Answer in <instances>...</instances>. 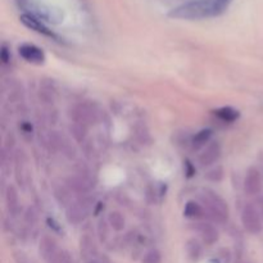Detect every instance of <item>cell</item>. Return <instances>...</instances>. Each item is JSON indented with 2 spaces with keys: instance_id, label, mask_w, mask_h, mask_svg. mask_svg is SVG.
<instances>
[{
  "instance_id": "6",
  "label": "cell",
  "mask_w": 263,
  "mask_h": 263,
  "mask_svg": "<svg viewBox=\"0 0 263 263\" xmlns=\"http://www.w3.org/2000/svg\"><path fill=\"white\" fill-rule=\"evenodd\" d=\"M18 53L26 62L32 64H43L45 62V54L39 46L33 44H22L18 48Z\"/></svg>"
},
{
  "instance_id": "8",
  "label": "cell",
  "mask_w": 263,
  "mask_h": 263,
  "mask_svg": "<svg viewBox=\"0 0 263 263\" xmlns=\"http://www.w3.org/2000/svg\"><path fill=\"white\" fill-rule=\"evenodd\" d=\"M21 22H22L26 27L30 28V30L36 31V32L41 33V35L46 36V37H54V39L57 37L55 33H54L53 31L49 30V28L46 27V26L44 25L39 18H36L35 15L30 14V13H25V14L21 15Z\"/></svg>"
},
{
  "instance_id": "11",
  "label": "cell",
  "mask_w": 263,
  "mask_h": 263,
  "mask_svg": "<svg viewBox=\"0 0 263 263\" xmlns=\"http://www.w3.org/2000/svg\"><path fill=\"white\" fill-rule=\"evenodd\" d=\"M197 231L199 233L200 238H202L203 243L205 246H213L218 241V238H220V234H218V230L211 223H198Z\"/></svg>"
},
{
  "instance_id": "22",
  "label": "cell",
  "mask_w": 263,
  "mask_h": 263,
  "mask_svg": "<svg viewBox=\"0 0 263 263\" xmlns=\"http://www.w3.org/2000/svg\"><path fill=\"white\" fill-rule=\"evenodd\" d=\"M86 131L87 127L84 125H80V123H73V126H71V133L73 135V138L76 139L77 141L82 143L86 138Z\"/></svg>"
},
{
  "instance_id": "4",
  "label": "cell",
  "mask_w": 263,
  "mask_h": 263,
  "mask_svg": "<svg viewBox=\"0 0 263 263\" xmlns=\"http://www.w3.org/2000/svg\"><path fill=\"white\" fill-rule=\"evenodd\" d=\"M92 202L89 198H84L73 202L67 208V220L71 223H81L87 217L91 208Z\"/></svg>"
},
{
  "instance_id": "23",
  "label": "cell",
  "mask_w": 263,
  "mask_h": 263,
  "mask_svg": "<svg viewBox=\"0 0 263 263\" xmlns=\"http://www.w3.org/2000/svg\"><path fill=\"white\" fill-rule=\"evenodd\" d=\"M141 263H162V254L158 249H151L144 254Z\"/></svg>"
},
{
  "instance_id": "2",
  "label": "cell",
  "mask_w": 263,
  "mask_h": 263,
  "mask_svg": "<svg viewBox=\"0 0 263 263\" xmlns=\"http://www.w3.org/2000/svg\"><path fill=\"white\" fill-rule=\"evenodd\" d=\"M202 204L204 207L205 213L208 217L212 218L213 221L218 223H222L228 220L229 217V207L228 203L213 190L204 189L200 194Z\"/></svg>"
},
{
  "instance_id": "3",
  "label": "cell",
  "mask_w": 263,
  "mask_h": 263,
  "mask_svg": "<svg viewBox=\"0 0 263 263\" xmlns=\"http://www.w3.org/2000/svg\"><path fill=\"white\" fill-rule=\"evenodd\" d=\"M241 223L249 234H259L263 229L262 215L253 204H247L241 212Z\"/></svg>"
},
{
  "instance_id": "10",
  "label": "cell",
  "mask_w": 263,
  "mask_h": 263,
  "mask_svg": "<svg viewBox=\"0 0 263 263\" xmlns=\"http://www.w3.org/2000/svg\"><path fill=\"white\" fill-rule=\"evenodd\" d=\"M221 157V145L215 141V143L210 144L203 149V152L199 156V162L202 166H211V164L216 163L218 158Z\"/></svg>"
},
{
  "instance_id": "21",
  "label": "cell",
  "mask_w": 263,
  "mask_h": 263,
  "mask_svg": "<svg viewBox=\"0 0 263 263\" xmlns=\"http://www.w3.org/2000/svg\"><path fill=\"white\" fill-rule=\"evenodd\" d=\"M71 190L68 186H61L59 189L54 190V195H55L57 200L61 203V205H66L67 208L72 204L71 202Z\"/></svg>"
},
{
  "instance_id": "19",
  "label": "cell",
  "mask_w": 263,
  "mask_h": 263,
  "mask_svg": "<svg viewBox=\"0 0 263 263\" xmlns=\"http://www.w3.org/2000/svg\"><path fill=\"white\" fill-rule=\"evenodd\" d=\"M125 217L122 213L113 211L108 215V225L113 229L115 231H122L125 229Z\"/></svg>"
},
{
  "instance_id": "17",
  "label": "cell",
  "mask_w": 263,
  "mask_h": 263,
  "mask_svg": "<svg viewBox=\"0 0 263 263\" xmlns=\"http://www.w3.org/2000/svg\"><path fill=\"white\" fill-rule=\"evenodd\" d=\"M215 116L217 118H220L223 122H235L239 117H240V113L238 109L233 107H221L218 109L213 110Z\"/></svg>"
},
{
  "instance_id": "29",
  "label": "cell",
  "mask_w": 263,
  "mask_h": 263,
  "mask_svg": "<svg viewBox=\"0 0 263 263\" xmlns=\"http://www.w3.org/2000/svg\"><path fill=\"white\" fill-rule=\"evenodd\" d=\"M184 163H185V164H184V167H185V174H186L187 177H192L193 175L195 174V170L193 168L192 163H190L189 161H185Z\"/></svg>"
},
{
  "instance_id": "16",
  "label": "cell",
  "mask_w": 263,
  "mask_h": 263,
  "mask_svg": "<svg viewBox=\"0 0 263 263\" xmlns=\"http://www.w3.org/2000/svg\"><path fill=\"white\" fill-rule=\"evenodd\" d=\"M14 171H15V180L18 184H25V176H26V157L23 152H17L14 157Z\"/></svg>"
},
{
  "instance_id": "7",
  "label": "cell",
  "mask_w": 263,
  "mask_h": 263,
  "mask_svg": "<svg viewBox=\"0 0 263 263\" xmlns=\"http://www.w3.org/2000/svg\"><path fill=\"white\" fill-rule=\"evenodd\" d=\"M262 189V177L256 167H251L247 171L246 179H244V190L247 194L256 195Z\"/></svg>"
},
{
  "instance_id": "9",
  "label": "cell",
  "mask_w": 263,
  "mask_h": 263,
  "mask_svg": "<svg viewBox=\"0 0 263 263\" xmlns=\"http://www.w3.org/2000/svg\"><path fill=\"white\" fill-rule=\"evenodd\" d=\"M39 252H40V256L43 257L44 261L46 263H51L54 257L59 252V247L53 238H50V236H43L40 240V244H39Z\"/></svg>"
},
{
  "instance_id": "13",
  "label": "cell",
  "mask_w": 263,
  "mask_h": 263,
  "mask_svg": "<svg viewBox=\"0 0 263 263\" xmlns=\"http://www.w3.org/2000/svg\"><path fill=\"white\" fill-rule=\"evenodd\" d=\"M5 203L7 208L12 216H17L20 211V198H18V192L13 185H9L5 192Z\"/></svg>"
},
{
  "instance_id": "12",
  "label": "cell",
  "mask_w": 263,
  "mask_h": 263,
  "mask_svg": "<svg viewBox=\"0 0 263 263\" xmlns=\"http://www.w3.org/2000/svg\"><path fill=\"white\" fill-rule=\"evenodd\" d=\"M80 249H81L82 258L86 262H92L97 257L98 251L95 247L94 240L89 235H84L80 240Z\"/></svg>"
},
{
  "instance_id": "14",
  "label": "cell",
  "mask_w": 263,
  "mask_h": 263,
  "mask_svg": "<svg viewBox=\"0 0 263 263\" xmlns=\"http://www.w3.org/2000/svg\"><path fill=\"white\" fill-rule=\"evenodd\" d=\"M184 216L186 218H190V220H200L205 216V210L200 203L195 202V200H189L185 204Z\"/></svg>"
},
{
  "instance_id": "15",
  "label": "cell",
  "mask_w": 263,
  "mask_h": 263,
  "mask_svg": "<svg viewBox=\"0 0 263 263\" xmlns=\"http://www.w3.org/2000/svg\"><path fill=\"white\" fill-rule=\"evenodd\" d=\"M67 186L69 187V190L73 193H79V194H85L90 190L91 184L87 180V177L85 176H74L72 179L68 180V184Z\"/></svg>"
},
{
  "instance_id": "30",
  "label": "cell",
  "mask_w": 263,
  "mask_h": 263,
  "mask_svg": "<svg viewBox=\"0 0 263 263\" xmlns=\"http://www.w3.org/2000/svg\"><path fill=\"white\" fill-rule=\"evenodd\" d=\"M2 61H3V63H8V62L10 61V54H9V51H8L7 46L5 45H3V48H2Z\"/></svg>"
},
{
  "instance_id": "26",
  "label": "cell",
  "mask_w": 263,
  "mask_h": 263,
  "mask_svg": "<svg viewBox=\"0 0 263 263\" xmlns=\"http://www.w3.org/2000/svg\"><path fill=\"white\" fill-rule=\"evenodd\" d=\"M231 2H233V0H215L216 12H217V15L225 12V10L228 9L229 5H230Z\"/></svg>"
},
{
  "instance_id": "28",
  "label": "cell",
  "mask_w": 263,
  "mask_h": 263,
  "mask_svg": "<svg viewBox=\"0 0 263 263\" xmlns=\"http://www.w3.org/2000/svg\"><path fill=\"white\" fill-rule=\"evenodd\" d=\"M20 130H21V133H22V135L23 136H26V135H32V126L31 125H28V123H21V126H20Z\"/></svg>"
},
{
  "instance_id": "1",
  "label": "cell",
  "mask_w": 263,
  "mask_h": 263,
  "mask_svg": "<svg viewBox=\"0 0 263 263\" xmlns=\"http://www.w3.org/2000/svg\"><path fill=\"white\" fill-rule=\"evenodd\" d=\"M168 15L175 20L195 21L217 15V12H216L215 0H190L174 8Z\"/></svg>"
},
{
  "instance_id": "18",
  "label": "cell",
  "mask_w": 263,
  "mask_h": 263,
  "mask_svg": "<svg viewBox=\"0 0 263 263\" xmlns=\"http://www.w3.org/2000/svg\"><path fill=\"white\" fill-rule=\"evenodd\" d=\"M186 253L190 261H199V258L202 257V246L199 244V241H197L195 239H190L186 243Z\"/></svg>"
},
{
  "instance_id": "32",
  "label": "cell",
  "mask_w": 263,
  "mask_h": 263,
  "mask_svg": "<svg viewBox=\"0 0 263 263\" xmlns=\"http://www.w3.org/2000/svg\"><path fill=\"white\" fill-rule=\"evenodd\" d=\"M261 212H262V217H263V199H262V207H261Z\"/></svg>"
},
{
  "instance_id": "24",
  "label": "cell",
  "mask_w": 263,
  "mask_h": 263,
  "mask_svg": "<svg viewBox=\"0 0 263 263\" xmlns=\"http://www.w3.org/2000/svg\"><path fill=\"white\" fill-rule=\"evenodd\" d=\"M51 263H72V257L64 249H59V252L57 253V256L54 257V259Z\"/></svg>"
},
{
  "instance_id": "31",
  "label": "cell",
  "mask_w": 263,
  "mask_h": 263,
  "mask_svg": "<svg viewBox=\"0 0 263 263\" xmlns=\"http://www.w3.org/2000/svg\"><path fill=\"white\" fill-rule=\"evenodd\" d=\"M15 2H17V4L20 5V7H25L28 3V0H15Z\"/></svg>"
},
{
  "instance_id": "25",
  "label": "cell",
  "mask_w": 263,
  "mask_h": 263,
  "mask_svg": "<svg viewBox=\"0 0 263 263\" xmlns=\"http://www.w3.org/2000/svg\"><path fill=\"white\" fill-rule=\"evenodd\" d=\"M13 259H14L15 263H33L32 259L27 254L21 251H17L13 253Z\"/></svg>"
},
{
  "instance_id": "5",
  "label": "cell",
  "mask_w": 263,
  "mask_h": 263,
  "mask_svg": "<svg viewBox=\"0 0 263 263\" xmlns=\"http://www.w3.org/2000/svg\"><path fill=\"white\" fill-rule=\"evenodd\" d=\"M72 118H73V123H80V125H84L87 127V126L97 122L98 112L94 105L89 104V103H84V104H80L73 108Z\"/></svg>"
},
{
  "instance_id": "27",
  "label": "cell",
  "mask_w": 263,
  "mask_h": 263,
  "mask_svg": "<svg viewBox=\"0 0 263 263\" xmlns=\"http://www.w3.org/2000/svg\"><path fill=\"white\" fill-rule=\"evenodd\" d=\"M222 176H223V172L221 167H216L215 170H212V171L208 174V179L212 180V181H220V180L222 179Z\"/></svg>"
},
{
  "instance_id": "20",
  "label": "cell",
  "mask_w": 263,
  "mask_h": 263,
  "mask_svg": "<svg viewBox=\"0 0 263 263\" xmlns=\"http://www.w3.org/2000/svg\"><path fill=\"white\" fill-rule=\"evenodd\" d=\"M212 134L213 131L211 130V128H203V130H200L199 133H197V135L194 136V139H193V146H194L195 149H199L202 148V146H204L205 144L211 140Z\"/></svg>"
}]
</instances>
